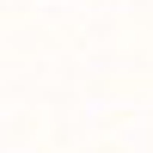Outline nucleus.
I'll return each mask as SVG.
<instances>
[]
</instances>
